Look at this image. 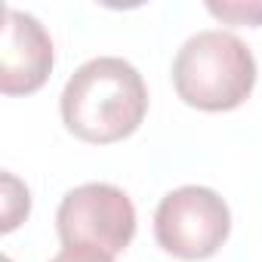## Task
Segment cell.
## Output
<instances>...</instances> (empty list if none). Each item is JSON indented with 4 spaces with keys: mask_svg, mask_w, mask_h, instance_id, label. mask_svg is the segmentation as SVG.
<instances>
[{
    "mask_svg": "<svg viewBox=\"0 0 262 262\" xmlns=\"http://www.w3.org/2000/svg\"><path fill=\"white\" fill-rule=\"evenodd\" d=\"M56 231L65 247L83 244L120 253L136 234V207L117 185L86 182L68 191L56 213Z\"/></svg>",
    "mask_w": 262,
    "mask_h": 262,
    "instance_id": "cell-4",
    "label": "cell"
},
{
    "mask_svg": "<svg viewBox=\"0 0 262 262\" xmlns=\"http://www.w3.org/2000/svg\"><path fill=\"white\" fill-rule=\"evenodd\" d=\"M173 83L191 108L228 111L253 93L256 59L231 31H198L176 53Z\"/></svg>",
    "mask_w": 262,
    "mask_h": 262,
    "instance_id": "cell-2",
    "label": "cell"
},
{
    "mask_svg": "<svg viewBox=\"0 0 262 262\" xmlns=\"http://www.w3.org/2000/svg\"><path fill=\"white\" fill-rule=\"evenodd\" d=\"M53 71V40L47 28L16 10L4 13V50H0V90L7 96H25L47 83Z\"/></svg>",
    "mask_w": 262,
    "mask_h": 262,
    "instance_id": "cell-5",
    "label": "cell"
},
{
    "mask_svg": "<svg viewBox=\"0 0 262 262\" xmlns=\"http://www.w3.org/2000/svg\"><path fill=\"white\" fill-rule=\"evenodd\" d=\"M231 231L228 204L204 185H182L170 191L155 213L158 244L179 259L213 256Z\"/></svg>",
    "mask_w": 262,
    "mask_h": 262,
    "instance_id": "cell-3",
    "label": "cell"
},
{
    "mask_svg": "<svg viewBox=\"0 0 262 262\" xmlns=\"http://www.w3.org/2000/svg\"><path fill=\"white\" fill-rule=\"evenodd\" d=\"M50 262H114L111 253L99 250V247H83V244H74V247H62V253Z\"/></svg>",
    "mask_w": 262,
    "mask_h": 262,
    "instance_id": "cell-7",
    "label": "cell"
},
{
    "mask_svg": "<svg viewBox=\"0 0 262 262\" xmlns=\"http://www.w3.org/2000/svg\"><path fill=\"white\" fill-rule=\"evenodd\" d=\"M59 108L65 126L77 139L108 145L139 129L148 111V90L129 62L99 56L71 74Z\"/></svg>",
    "mask_w": 262,
    "mask_h": 262,
    "instance_id": "cell-1",
    "label": "cell"
},
{
    "mask_svg": "<svg viewBox=\"0 0 262 262\" xmlns=\"http://www.w3.org/2000/svg\"><path fill=\"white\" fill-rule=\"evenodd\" d=\"M207 10L231 25H262V0H250V4H244V0H228V4L210 0Z\"/></svg>",
    "mask_w": 262,
    "mask_h": 262,
    "instance_id": "cell-6",
    "label": "cell"
}]
</instances>
